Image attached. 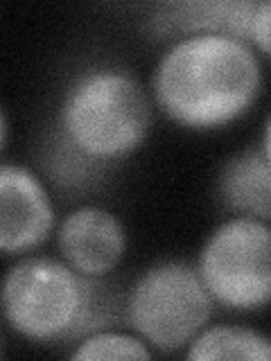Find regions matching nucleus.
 Instances as JSON below:
<instances>
[{"label": "nucleus", "instance_id": "10", "mask_svg": "<svg viewBox=\"0 0 271 361\" xmlns=\"http://www.w3.org/2000/svg\"><path fill=\"white\" fill-rule=\"evenodd\" d=\"M188 359H271V338L240 325L201 330L186 350Z\"/></svg>", "mask_w": 271, "mask_h": 361}, {"label": "nucleus", "instance_id": "3", "mask_svg": "<svg viewBox=\"0 0 271 361\" xmlns=\"http://www.w3.org/2000/svg\"><path fill=\"white\" fill-rule=\"evenodd\" d=\"M152 109L143 86L120 68H90L77 75L59 109V131L97 163H116L143 145Z\"/></svg>", "mask_w": 271, "mask_h": 361}, {"label": "nucleus", "instance_id": "4", "mask_svg": "<svg viewBox=\"0 0 271 361\" xmlns=\"http://www.w3.org/2000/svg\"><path fill=\"white\" fill-rule=\"evenodd\" d=\"M212 296L197 267L165 259L133 282L127 296V321L158 353H176L206 330Z\"/></svg>", "mask_w": 271, "mask_h": 361}, {"label": "nucleus", "instance_id": "1", "mask_svg": "<svg viewBox=\"0 0 271 361\" xmlns=\"http://www.w3.org/2000/svg\"><path fill=\"white\" fill-rule=\"evenodd\" d=\"M260 86L251 43L219 34L174 41L158 59L152 93L158 109L188 129L224 127L248 111Z\"/></svg>", "mask_w": 271, "mask_h": 361}, {"label": "nucleus", "instance_id": "6", "mask_svg": "<svg viewBox=\"0 0 271 361\" xmlns=\"http://www.w3.org/2000/svg\"><path fill=\"white\" fill-rule=\"evenodd\" d=\"M54 228V208L37 174L16 163L0 167V248L5 255L43 244Z\"/></svg>", "mask_w": 271, "mask_h": 361}, {"label": "nucleus", "instance_id": "14", "mask_svg": "<svg viewBox=\"0 0 271 361\" xmlns=\"http://www.w3.org/2000/svg\"><path fill=\"white\" fill-rule=\"evenodd\" d=\"M260 149L267 156V161L271 163V118L267 120V127H265V133H263V145H260Z\"/></svg>", "mask_w": 271, "mask_h": 361}, {"label": "nucleus", "instance_id": "13", "mask_svg": "<svg viewBox=\"0 0 271 361\" xmlns=\"http://www.w3.org/2000/svg\"><path fill=\"white\" fill-rule=\"evenodd\" d=\"M248 43H253L260 52L271 59V0H258L255 3Z\"/></svg>", "mask_w": 271, "mask_h": 361}, {"label": "nucleus", "instance_id": "8", "mask_svg": "<svg viewBox=\"0 0 271 361\" xmlns=\"http://www.w3.org/2000/svg\"><path fill=\"white\" fill-rule=\"evenodd\" d=\"M258 0H181L158 5L147 20L156 39H186L219 34L248 41Z\"/></svg>", "mask_w": 271, "mask_h": 361}, {"label": "nucleus", "instance_id": "7", "mask_svg": "<svg viewBox=\"0 0 271 361\" xmlns=\"http://www.w3.org/2000/svg\"><path fill=\"white\" fill-rule=\"evenodd\" d=\"M61 259L86 278H107L127 251V235L113 212L97 206L73 210L56 231Z\"/></svg>", "mask_w": 271, "mask_h": 361}, {"label": "nucleus", "instance_id": "2", "mask_svg": "<svg viewBox=\"0 0 271 361\" xmlns=\"http://www.w3.org/2000/svg\"><path fill=\"white\" fill-rule=\"evenodd\" d=\"M3 312L11 330L32 341L77 343L107 330L118 302L104 278H86L64 259L25 257L3 280Z\"/></svg>", "mask_w": 271, "mask_h": 361}, {"label": "nucleus", "instance_id": "5", "mask_svg": "<svg viewBox=\"0 0 271 361\" xmlns=\"http://www.w3.org/2000/svg\"><path fill=\"white\" fill-rule=\"evenodd\" d=\"M197 269L222 307H265L271 302V226L248 217L226 219L208 235Z\"/></svg>", "mask_w": 271, "mask_h": 361}, {"label": "nucleus", "instance_id": "11", "mask_svg": "<svg viewBox=\"0 0 271 361\" xmlns=\"http://www.w3.org/2000/svg\"><path fill=\"white\" fill-rule=\"evenodd\" d=\"M45 167L48 174L56 185L66 190H82L90 188L95 180L102 178L107 165L97 163L93 158L82 154L75 145L68 142L64 135L56 131V138L48 149V158H45Z\"/></svg>", "mask_w": 271, "mask_h": 361}, {"label": "nucleus", "instance_id": "9", "mask_svg": "<svg viewBox=\"0 0 271 361\" xmlns=\"http://www.w3.org/2000/svg\"><path fill=\"white\" fill-rule=\"evenodd\" d=\"M217 199L235 217L271 221V163L263 149H244L224 163Z\"/></svg>", "mask_w": 271, "mask_h": 361}, {"label": "nucleus", "instance_id": "12", "mask_svg": "<svg viewBox=\"0 0 271 361\" xmlns=\"http://www.w3.org/2000/svg\"><path fill=\"white\" fill-rule=\"evenodd\" d=\"M152 345L140 334L100 330L77 341L73 359H150Z\"/></svg>", "mask_w": 271, "mask_h": 361}]
</instances>
